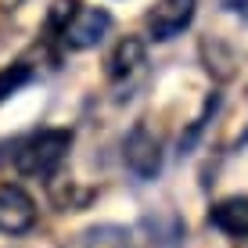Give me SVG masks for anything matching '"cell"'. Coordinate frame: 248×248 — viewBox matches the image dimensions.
<instances>
[{"label":"cell","mask_w":248,"mask_h":248,"mask_svg":"<svg viewBox=\"0 0 248 248\" xmlns=\"http://www.w3.org/2000/svg\"><path fill=\"white\" fill-rule=\"evenodd\" d=\"M194 4H198V0H158V4L151 7V15H148V32H151V40H158V44L176 40L187 25H191Z\"/></svg>","instance_id":"5"},{"label":"cell","mask_w":248,"mask_h":248,"mask_svg":"<svg viewBox=\"0 0 248 248\" xmlns=\"http://www.w3.org/2000/svg\"><path fill=\"white\" fill-rule=\"evenodd\" d=\"M76 11H79V0H54V4H50V15H47V25L54 32H62Z\"/></svg>","instance_id":"9"},{"label":"cell","mask_w":248,"mask_h":248,"mask_svg":"<svg viewBox=\"0 0 248 248\" xmlns=\"http://www.w3.org/2000/svg\"><path fill=\"white\" fill-rule=\"evenodd\" d=\"M32 65H25V62H18V65H7V68H0V101H7V97H15L22 87H29L32 83Z\"/></svg>","instance_id":"8"},{"label":"cell","mask_w":248,"mask_h":248,"mask_svg":"<svg viewBox=\"0 0 248 248\" xmlns=\"http://www.w3.org/2000/svg\"><path fill=\"white\" fill-rule=\"evenodd\" d=\"M68 148H72V130H40L15 151V169L22 176L47 180L62 169V162L68 158Z\"/></svg>","instance_id":"1"},{"label":"cell","mask_w":248,"mask_h":248,"mask_svg":"<svg viewBox=\"0 0 248 248\" xmlns=\"http://www.w3.org/2000/svg\"><path fill=\"white\" fill-rule=\"evenodd\" d=\"M123 162L137 180H155L162 173V144L144 123H137L123 144Z\"/></svg>","instance_id":"2"},{"label":"cell","mask_w":248,"mask_h":248,"mask_svg":"<svg viewBox=\"0 0 248 248\" xmlns=\"http://www.w3.org/2000/svg\"><path fill=\"white\" fill-rule=\"evenodd\" d=\"M144 58H148V50H144V40H137V36L119 40L115 50L108 54V62H105L108 79H130L137 68L144 65Z\"/></svg>","instance_id":"7"},{"label":"cell","mask_w":248,"mask_h":248,"mask_svg":"<svg viewBox=\"0 0 248 248\" xmlns=\"http://www.w3.org/2000/svg\"><path fill=\"white\" fill-rule=\"evenodd\" d=\"M108 29H112V15L105 7H79L62 29V44L68 50H90L108 36Z\"/></svg>","instance_id":"3"},{"label":"cell","mask_w":248,"mask_h":248,"mask_svg":"<svg viewBox=\"0 0 248 248\" xmlns=\"http://www.w3.org/2000/svg\"><path fill=\"white\" fill-rule=\"evenodd\" d=\"M36 223V202L18 184H0V234L18 237Z\"/></svg>","instance_id":"4"},{"label":"cell","mask_w":248,"mask_h":248,"mask_svg":"<svg viewBox=\"0 0 248 248\" xmlns=\"http://www.w3.org/2000/svg\"><path fill=\"white\" fill-rule=\"evenodd\" d=\"M209 223L216 230H223L227 237H248V194L219 198L209 209Z\"/></svg>","instance_id":"6"}]
</instances>
